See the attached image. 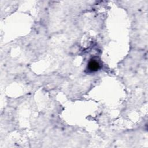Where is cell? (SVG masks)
<instances>
[{"instance_id": "cell-1", "label": "cell", "mask_w": 148, "mask_h": 148, "mask_svg": "<svg viewBox=\"0 0 148 148\" xmlns=\"http://www.w3.org/2000/svg\"><path fill=\"white\" fill-rule=\"evenodd\" d=\"M100 66L98 62L95 60H91L89 61L88 64L87 68L89 71L91 72H95L99 69Z\"/></svg>"}]
</instances>
